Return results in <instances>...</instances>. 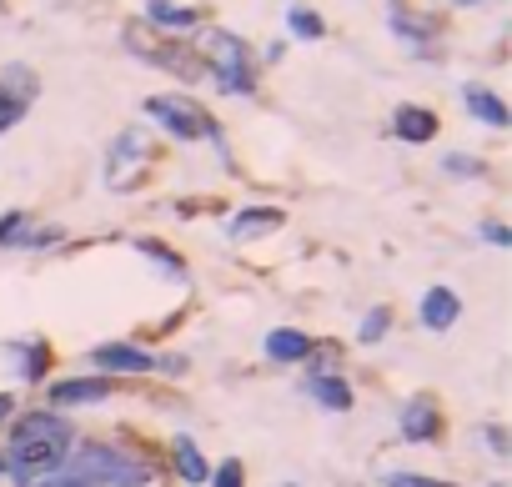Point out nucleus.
<instances>
[{"instance_id": "obj_18", "label": "nucleus", "mask_w": 512, "mask_h": 487, "mask_svg": "<svg viewBox=\"0 0 512 487\" xmlns=\"http://www.w3.org/2000/svg\"><path fill=\"white\" fill-rule=\"evenodd\" d=\"M16 352L26 357V362H21V377H31V382L46 377V362H51V357H46V342H16Z\"/></svg>"}, {"instance_id": "obj_28", "label": "nucleus", "mask_w": 512, "mask_h": 487, "mask_svg": "<svg viewBox=\"0 0 512 487\" xmlns=\"http://www.w3.org/2000/svg\"><path fill=\"white\" fill-rule=\"evenodd\" d=\"M11 417V397H0V422H6Z\"/></svg>"}, {"instance_id": "obj_5", "label": "nucleus", "mask_w": 512, "mask_h": 487, "mask_svg": "<svg viewBox=\"0 0 512 487\" xmlns=\"http://www.w3.org/2000/svg\"><path fill=\"white\" fill-rule=\"evenodd\" d=\"M151 136L146 131H121L111 141V156H106V186L111 191H136L151 171Z\"/></svg>"}, {"instance_id": "obj_2", "label": "nucleus", "mask_w": 512, "mask_h": 487, "mask_svg": "<svg viewBox=\"0 0 512 487\" xmlns=\"http://www.w3.org/2000/svg\"><path fill=\"white\" fill-rule=\"evenodd\" d=\"M71 477L86 482V487H146L151 482V467L111 442H86L76 457H71Z\"/></svg>"}, {"instance_id": "obj_13", "label": "nucleus", "mask_w": 512, "mask_h": 487, "mask_svg": "<svg viewBox=\"0 0 512 487\" xmlns=\"http://www.w3.org/2000/svg\"><path fill=\"white\" fill-rule=\"evenodd\" d=\"M267 357L272 362H302V357H312V337L307 332H292V327H277L267 337Z\"/></svg>"}, {"instance_id": "obj_10", "label": "nucleus", "mask_w": 512, "mask_h": 487, "mask_svg": "<svg viewBox=\"0 0 512 487\" xmlns=\"http://www.w3.org/2000/svg\"><path fill=\"white\" fill-rule=\"evenodd\" d=\"M111 397V382L106 377H71V382H56L51 387V402L56 407H81V402H101Z\"/></svg>"}, {"instance_id": "obj_8", "label": "nucleus", "mask_w": 512, "mask_h": 487, "mask_svg": "<svg viewBox=\"0 0 512 487\" xmlns=\"http://www.w3.org/2000/svg\"><path fill=\"white\" fill-rule=\"evenodd\" d=\"M437 427H442V417H437L432 397H412V402L402 407V437H407V442H432Z\"/></svg>"}, {"instance_id": "obj_16", "label": "nucleus", "mask_w": 512, "mask_h": 487, "mask_svg": "<svg viewBox=\"0 0 512 487\" xmlns=\"http://www.w3.org/2000/svg\"><path fill=\"white\" fill-rule=\"evenodd\" d=\"M171 452H176V472H181L186 482H206V477H211V467H206V457L196 452V442H191V437H176V442H171Z\"/></svg>"}, {"instance_id": "obj_25", "label": "nucleus", "mask_w": 512, "mask_h": 487, "mask_svg": "<svg viewBox=\"0 0 512 487\" xmlns=\"http://www.w3.org/2000/svg\"><path fill=\"white\" fill-rule=\"evenodd\" d=\"M447 171H457V176H467V171H482L477 161H462V156H447Z\"/></svg>"}, {"instance_id": "obj_4", "label": "nucleus", "mask_w": 512, "mask_h": 487, "mask_svg": "<svg viewBox=\"0 0 512 487\" xmlns=\"http://www.w3.org/2000/svg\"><path fill=\"white\" fill-rule=\"evenodd\" d=\"M146 116L181 141H216V121L191 96H146Z\"/></svg>"}, {"instance_id": "obj_22", "label": "nucleus", "mask_w": 512, "mask_h": 487, "mask_svg": "<svg viewBox=\"0 0 512 487\" xmlns=\"http://www.w3.org/2000/svg\"><path fill=\"white\" fill-rule=\"evenodd\" d=\"M382 332H387V312L377 307V312L362 322V342H382Z\"/></svg>"}, {"instance_id": "obj_23", "label": "nucleus", "mask_w": 512, "mask_h": 487, "mask_svg": "<svg viewBox=\"0 0 512 487\" xmlns=\"http://www.w3.org/2000/svg\"><path fill=\"white\" fill-rule=\"evenodd\" d=\"M211 482H216V487H241V462H226V467H216V472H211Z\"/></svg>"}, {"instance_id": "obj_17", "label": "nucleus", "mask_w": 512, "mask_h": 487, "mask_svg": "<svg viewBox=\"0 0 512 487\" xmlns=\"http://www.w3.org/2000/svg\"><path fill=\"white\" fill-rule=\"evenodd\" d=\"M146 16H151L156 26H171V31H191V26H196V11L171 6V0H146Z\"/></svg>"}, {"instance_id": "obj_21", "label": "nucleus", "mask_w": 512, "mask_h": 487, "mask_svg": "<svg viewBox=\"0 0 512 487\" xmlns=\"http://www.w3.org/2000/svg\"><path fill=\"white\" fill-rule=\"evenodd\" d=\"M136 247H141V252H146L151 262H161V267H166L171 277H181V262H176V257H171L166 247H156V241H136Z\"/></svg>"}, {"instance_id": "obj_24", "label": "nucleus", "mask_w": 512, "mask_h": 487, "mask_svg": "<svg viewBox=\"0 0 512 487\" xmlns=\"http://www.w3.org/2000/svg\"><path fill=\"white\" fill-rule=\"evenodd\" d=\"M482 236L492 241V247H507V241H512V231H507V226H497V221H492V226H482Z\"/></svg>"}, {"instance_id": "obj_19", "label": "nucleus", "mask_w": 512, "mask_h": 487, "mask_svg": "<svg viewBox=\"0 0 512 487\" xmlns=\"http://www.w3.org/2000/svg\"><path fill=\"white\" fill-rule=\"evenodd\" d=\"M287 26H292L302 41H317V36H322V16H312V11H302V6L287 11Z\"/></svg>"}, {"instance_id": "obj_20", "label": "nucleus", "mask_w": 512, "mask_h": 487, "mask_svg": "<svg viewBox=\"0 0 512 487\" xmlns=\"http://www.w3.org/2000/svg\"><path fill=\"white\" fill-rule=\"evenodd\" d=\"M387 487H452V482H437V477H422V472H392Z\"/></svg>"}, {"instance_id": "obj_3", "label": "nucleus", "mask_w": 512, "mask_h": 487, "mask_svg": "<svg viewBox=\"0 0 512 487\" xmlns=\"http://www.w3.org/2000/svg\"><path fill=\"white\" fill-rule=\"evenodd\" d=\"M201 61L211 66V76L221 81V91L246 96V91L256 86V76H251V56H246V46H241L231 31H206V36H201Z\"/></svg>"}, {"instance_id": "obj_7", "label": "nucleus", "mask_w": 512, "mask_h": 487, "mask_svg": "<svg viewBox=\"0 0 512 487\" xmlns=\"http://www.w3.org/2000/svg\"><path fill=\"white\" fill-rule=\"evenodd\" d=\"M36 101V71L26 66H6L0 71V131H11Z\"/></svg>"}, {"instance_id": "obj_1", "label": "nucleus", "mask_w": 512, "mask_h": 487, "mask_svg": "<svg viewBox=\"0 0 512 487\" xmlns=\"http://www.w3.org/2000/svg\"><path fill=\"white\" fill-rule=\"evenodd\" d=\"M71 427L56 417V412H31L16 422L11 432V452H6V467L26 482V477H41V472H56L66 457H71Z\"/></svg>"}, {"instance_id": "obj_27", "label": "nucleus", "mask_w": 512, "mask_h": 487, "mask_svg": "<svg viewBox=\"0 0 512 487\" xmlns=\"http://www.w3.org/2000/svg\"><path fill=\"white\" fill-rule=\"evenodd\" d=\"M36 487H86V482H76V477H46V482H36Z\"/></svg>"}, {"instance_id": "obj_9", "label": "nucleus", "mask_w": 512, "mask_h": 487, "mask_svg": "<svg viewBox=\"0 0 512 487\" xmlns=\"http://www.w3.org/2000/svg\"><path fill=\"white\" fill-rule=\"evenodd\" d=\"M277 226H282V211H277V206H246V211H236V216H231L226 236H231V241H251V236L277 231Z\"/></svg>"}, {"instance_id": "obj_29", "label": "nucleus", "mask_w": 512, "mask_h": 487, "mask_svg": "<svg viewBox=\"0 0 512 487\" xmlns=\"http://www.w3.org/2000/svg\"><path fill=\"white\" fill-rule=\"evenodd\" d=\"M462 6H467V0H462Z\"/></svg>"}, {"instance_id": "obj_11", "label": "nucleus", "mask_w": 512, "mask_h": 487, "mask_svg": "<svg viewBox=\"0 0 512 487\" xmlns=\"http://www.w3.org/2000/svg\"><path fill=\"white\" fill-rule=\"evenodd\" d=\"M457 317H462V302H457V292H447V287H432V292L422 297V322H427L432 332H447Z\"/></svg>"}, {"instance_id": "obj_14", "label": "nucleus", "mask_w": 512, "mask_h": 487, "mask_svg": "<svg viewBox=\"0 0 512 487\" xmlns=\"http://www.w3.org/2000/svg\"><path fill=\"white\" fill-rule=\"evenodd\" d=\"M462 101H467V111H472L477 121H487V126H507V106H502L487 86H467Z\"/></svg>"}, {"instance_id": "obj_15", "label": "nucleus", "mask_w": 512, "mask_h": 487, "mask_svg": "<svg viewBox=\"0 0 512 487\" xmlns=\"http://www.w3.org/2000/svg\"><path fill=\"white\" fill-rule=\"evenodd\" d=\"M307 392H312L327 412H347V407H352V387H347L342 377H312Z\"/></svg>"}, {"instance_id": "obj_6", "label": "nucleus", "mask_w": 512, "mask_h": 487, "mask_svg": "<svg viewBox=\"0 0 512 487\" xmlns=\"http://www.w3.org/2000/svg\"><path fill=\"white\" fill-rule=\"evenodd\" d=\"M91 362L106 367V372H166V377H181L186 372V357H151V352L126 347V342H101L91 352Z\"/></svg>"}, {"instance_id": "obj_12", "label": "nucleus", "mask_w": 512, "mask_h": 487, "mask_svg": "<svg viewBox=\"0 0 512 487\" xmlns=\"http://www.w3.org/2000/svg\"><path fill=\"white\" fill-rule=\"evenodd\" d=\"M392 131H397L402 141H432V136H437V116L422 111V106H397Z\"/></svg>"}, {"instance_id": "obj_26", "label": "nucleus", "mask_w": 512, "mask_h": 487, "mask_svg": "<svg viewBox=\"0 0 512 487\" xmlns=\"http://www.w3.org/2000/svg\"><path fill=\"white\" fill-rule=\"evenodd\" d=\"M0 487H21V477L6 467V457H0Z\"/></svg>"}]
</instances>
